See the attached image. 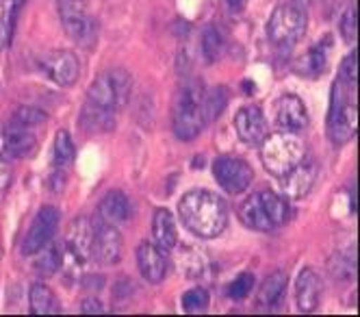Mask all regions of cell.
<instances>
[{"label":"cell","instance_id":"cell-37","mask_svg":"<svg viewBox=\"0 0 360 317\" xmlns=\"http://www.w3.org/2000/svg\"><path fill=\"white\" fill-rule=\"evenodd\" d=\"M248 5V0H228V7L233 9L235 13H241Z\"/></svg>","mask_w":360,"mask_h":317},{"label":"cell","instance_id":"cell-38","mask_svg":"<svg viewBox=\"0 0 360 317\" xmlns=\"http://www.w3.org/2000/svg\"><path fill=\"white\" fill-rule=\"evenodd\" d=\"M7 44V24H0V50Z\"/></svg>","mask_w":360,"mask_h":317},{"label":"cell","instance_id":"cell-7","mask_svg":"<svg viewBox=\"0 0 360 317\" xmlns=\"http://www.w3.org/2000/svg\"><path fill=\"white\" fill-rule=\"evenodd\" d=\"M57 11L65 35L83 48H91L96 44V22L85 9L83 0H57Z\"/></svg>","mask_w":360,"mask_h":317},{"label":"cell","instance_id":"cell-4","mask_svg":"<svg viewBox=\"0 0 360 317\" xmlns=\"http://www.w3.org/2000/svg\"><path fill=\"white\" fill-rule=\"evenodd\" d=\"M304 156H306V146L293 133H285L282 130V133L267 135L261 142V161L265 170L278 178L285 176L297 163H302Z\"/></svg>","mask_w":360,"mask_h":317},{"label":"cell","instance_id":"cell-34","mask_svg":"<svg viewBox=\"0 0 360 317\" xmlns=\"http://www.w3.org/2000/svg\"><path fill=\"white\" fill-rule=\"evenodd\" d=\"M341 33L347 44L356 39V9H347V13L341 20Z\"/></svg>","mask_w":360,"mask_h":317},{"label":"cell","instance_id":"cell-29","mask_svg":"<svg viewBox=\"0 0 360 317\" xmlns=\"http://www.w3.org/2000/svg\"><path fill=\"white\" fill-rule=\"evenodd\" d=\"M326 50L321 46H315L306 52V57L300 59V72L302 74H308V76H317L326 70Z\"/></svg>","mask_w":360,"mask_h":317},{"label":"cell","instance_id":"cell-3","mask_svg":"<svg viewBox=\"0 0 360 317\" xmlns=\"http://www.w3.org/2000/svg\"><path fill=\"white\" fill-rule=\"evenodd\" d=\"M287 202L274 192H256L239 204V220L252 230H274L287 222Z\"/></svg>","mask_w":360,"mask_h":317},{"label":"cell","instance_id":"cell-26","mask_svg":"<svg viewBox=\"0 0 360 317\" xmlns=\"http://www.w3.org/2000/svg\"><path fill=\"white\" fill-rule=\"evenodd\" d=\"M226 42L221 33L217 31V26H207L202 33V55L207 59V63H215L224 55Z\"/></svg>","mask_w":360,"mask_h":317},{"label":"cell","instance_id":"cell-2","mask_svg":"<svg viewBox=\"0 0 360 317\" xmlns=\"http://www.w3.org/2000/svg\"><path fill=\"white\" fill-rule=\"evenodd\" d=\"M204 85L195 78L191 81H185L180 85L176 100H174V116H172V124H174V135L183 142H191L195 139L204 126H207V118H204Z\"/></svg>","mask_w":360,"mask_h":317},{"label":"cell","instance_id":"cell-33","mask_svg":"<svg viewBox=\"0 0 360 317\" xmlns=\"http://www.w3.org/2000/svg\"><path fill=\"white\" fill-rule=\"evenodd\" d=\"M341 81L347 83V85L356 83V50L349 52V55L341 63Z\"/></svg>","mask_w":360,"mask_h":317},{"label":"cell","instance_id":"cell-18","mask_svg":"<svg viewBox=\"0 0 360 317\" xmlns=\"http://www.w3.org/2000/svg\"><path fill=\"white\" fill-rule=\"evenodd\" d=\"M356 104H345L337 111H330L328 118V130L334 144H345L356 135Z\"/></svg>","mask_w":360,"mask_h":317},{"label":"cell","instance_id":"cell-8","mask_svg":"<svg viewBox=\"0 0 360 317\" xmlns=\"http://www.w3.org/2000/svg\"><path fill=\"white\" fill-rule=\"evenodd\" d=\"M213 176L219 182V187L230 194V196H237L250 189L254 172L250 168L248 161H243L241 156H217L215 163H213Z\"/></svg>","mask_w":360,"mask_h":317},{"label":"cell","instance_id":"cell-25","mask_svg":"<svg viewBox=\"0 0 360 317\" xmlns=\"http://www.w3.org/2000/svg\"><path fill=\"white\" fill-rule=\"evenodd\" d=\"M63 263V254H61V246L57 244H46L39 252H37V259H35V272L44 278L53 276L55 272H59Z\"/></svg>","mask_w":360,"mask_h":317},{"label":"cell","instance_id":"cell-19","mask_svg":"<svg viewBox=\"0 0 360 317\" xmlns=\"http://www.w3.org/2000/svg\"><path fill=\"white\" fill-rule=\"evenodd\" d=\"M98 213L100 218L113 224V226H120V224H126L128 218H131V200H128L122 192H109L105 194V198L100 200L98 204Z\"/></svg>","mask_w":360,"mask_h":317},{"label":"cell","instance_id":"cell-1","mask_svg":"<svg viewBox=\"0 0 360 317\" xmlns=\"http://www.w3.org/2000/svg\"><path fill=\"white\" fill-rule=\"evenodd\" d=\"M178 216L183 226L200 240H215L228 226L224 200L207 189H191L180 198Z\"/></svg>","mask_w":360,"mask_h":317},{"label":"cell","instance_id":"cell-40","mask_svg":"<svg viewBox=\"0 0 360 317\" xmlns=\"http://www.w3.org/2000/svg\"><path fill=\"white\" fill-rule=\"evenodd\" d=\"M0 24H7V13H5L3 5H0Z\"/></svg>","mask_w":360,"mask_h":317},{"label":"cell","instance_id":"cell-11","mask_svg":"<svg viewBox=\"0 0 360 317\" xmlns=\"http://www.w3.org/2000/svg\"><path fill=\"white\" fill-rule=\"evenodd\" d=\"M91 254L100 266H117L122 259V237L117 226L100 220L94 224V244Z\"/></svg>","mask_w":360,"mask_h":317},{"label":"cell","instance_id":"cell-12","mask_svg":"<svg viewBox=\"0 0 360 317\" xmlns=\"http://www.w3.org/2000/svg\"><path fill=\"white\" fill-rule=\"evenodd\" d=\"M276 124L285 133H300L308 126V109L300 96L285 94L276 102Z\"/></svg>","mask_w":360,"mask_h":317},{"label":"cell","instance_id":"cell-39","mask_svg":"<svg viewBox=\"0 0 360 317\" xmlns=\"http://www.w3.org/2000/svg\"><path fill=\"white\" fill-rule=\"evenodd\" d=\"M0 152H5V126L0 124Z\"/></svg>","mask_w":360,"mask_h":317},{"label":"cell","instance_id":"cell-13","mask_svg":"<svg viewBox=\"0 0 360 317\" xmlns=\"http://www.w3.org/2000/svg\"><path fill=\"white\" fill-rule=\"evenodd\" d=\"M235 130L241 142L261 144L269 133L267 118H265L263 109L256 107V104H245V107H241L235 116Z\"/></svg>","mask_w":360,"mask_h":317},{"label":"cell","instance_id":"cell-32","mask_svg":"<svg viewBox=\"0 0 360 317\" xmlns=\"http://www.w3.org/2000/svg\"><path fill=\"white\" fill-rule=\"evenodd\" d=\"M13 122H15V124H20V126H27V128H31V126H39V124H44V122H46V113H44V111H39V109H33V107H22V109H18V111H15Z\"/></svg>","mask_w":360,"mask_h":317},{"label":"cell","instance_id":"cell-36","mask_svg":"<svg viewBox=\"0 0 360 317\" xmlns=\"http://www.w3.org/2000/svg\"><path fill=\"white\" fill-rule=\"evenodd\" d=\"M81 311H83V313H96V315L105 313V309H102V302H100V300H91V298L83 302Z\"/></svg>","mask_w":360,"mask_h":317},{"label":"cell","instance_id":"cell-22","mask_svg":"<svg viewBox=\"0 0 360 317\" xmlns=\"http://www.w3.org/2000/svg\"><path fill=\"white\" fill-rule=\"evenodd\" d=\"M81 126L87 133H111L115 128V111L98 107V104L87 100L81 111Z\"/></svg>","mask_w":360,"mask_h":317},{"label":"cell","instance_id":"cell-9","mask_svg":"<svg viewBox=\"0 0 360 317\" xmlns=\"http://www.w3.org/2000/svg\"><path fill=\"white\" fill-rule=\"evenodd\" d=\"M59 220H61V213H59L57 206H53V204L41 206L35 213L33 224H31L27 237H24V242H22V254L24 256H33L46 244L53 242L57 226H59Z\"/></svg>","mask_w":360,"mask_h":317},{"label":"cell","instance_id":"cell-21","mask_svg":"<svg viewBox=\"0 0 360 317\" xmlns=\"http://www.w3.org/2000/svg\"><path fill=\"white\" fill-rule=\"evenodd\" d=\"M152 237L154 244L161 250H174L178 246V228L176 220L167 209H157L154 211V220H152Z\"/></svg>","mask_w":360,"mask_h":317},{"label":"cell","instance_id":"cell-23","mask_svg":"<svg viewBox=\"0 0 360 317\" xmlns=\"http://www.w3.org/2000/svg\"><path fill=\"white\" fill-rule=\"evenodd\" d=\"M29 306H31V313L33 315H57L61 309H59V302H57V296L53 294V289L41 285V282H35L29 292Z\"/></svg>","mask_w":360,"mask_h":317},{"label":"cell","instance_id":"cell-15","mask_svg":"<svg viewBox=\"0 0 360 317\" xmlns=\"http://www.w3.org/2000/svg\"><path fill=\"white\" fill-rule=\"evenodd\" d=\"M163 252L165 250H161L157 244H146V242L137 248V268L141 276L152 285H159L167 274V259Z\"/></svg>","mask_w":360,"mask_h":317},{"label":"cell","instance_id":"cell-24","mask_svg":"<svg viewBox=\"0 0 360 317\" xmlns=\"http://www.w3.org/2000/svg\"><path fill=\"white\" fill-rule=\"evenodd\" d=\"M287 289V274L285 272H274L271 276L265 278V282L259 289V306L271 309L280 302L282 294Z\"/></svg>","mask_w":360,"mask_h":317},{"label":"cell","instance_id":"cell-10","mask_svg":"<svg viewBox=\"0 0 360 317\" xmlns=\"http://www.w3.org/2000/svg\"><path fill=\"white\" fill-rule=\"evenodd\" d=\"M39 68L44 74L59 87H72L81 76V63L79 57L70 50H53L46 52L39 59Z\"/></svg>","mask_w":360,"mask_h":317},{"label":"cell","instance_id":"cell-6","mask_svg":"<svg viewBox=\"0 0 360 317\" xmlns=\"http://www.w3.org/2000/svg\"><path fill=\"white\" fill-rule=\"evenodd\" d=\"M306 13L297 5H278L267 22V39L278 48L295 46L306 33Z\"/></svg>","mask_w":360,"mask_h":317},{"label":"cell","instance_id":"cell-14","mask_svg":"<svg viewBox=\"0 0 360 317\" xmlns=\"http://www.w3.org/2000/svg\"><path fill=\"white\" fill-rule=\"evenodd\" d=\"M317 166L315 163H297L293 170H289L282 178V192L287 194V198L291 200H300L304 196H308V192L313 189V185L317 180Z\"/></svg>","mask_w":360,"mask_h":317},{"label":"cell","instance_id":"cell-28","mask_svg":"<svg viewBox=\"0 0 360 317\" xmlns=\"http://www.w3.org/2000/svg\"><path fill=\"white\" fill-rule=\"evenodd\" d=\"M74 161V144L68 130H59L55 137V166L59 170L70 168Z\"/></svg>","mask_w":360,"mask_h":317},{"label":"cell","instance_id":"cell-35","mask_svg":"<svg viewBox=\"0 0 360 317\" xmlns=\"http://www.w3.org/2000/svg\"><path fill=\"white\" fill-rule=\"evenodd\" d=\"M11 178H13V174H11L9 163L5 161V158H0V198H3V196L9 192V187H11Z\"/></svg>","mask_w":360,"mask_h":317},{"label":"cell","instance_id":"cell-17","mask_svg":"<svg viewBox=\"0 0 360 317\" xmlns=\"http://www.w3.org/2000/svg\"><path fill=\"white\" fill-rule=\"evenodd\" d=\"M68 250L74 259L87 261L91 256V244H94V224L87 218H76L65 237Z\"/></svg>","mask_w":360,"mask_h":317},{"label":"cell","instance_id":"cell-30","mask_svg":"<svg viewBox=\"0 0 360 317\" xmlns=\"http://www.w3.org/2000/svg\"><path fill=\"white\" fill-rule=\"evenodd\" d=\"M252 289H254V274L252 272H241L233 282L228 285V298L241 302V300H245L250 296Z\"/></svg>","mask_w":360,"mask_h":317},{"label":"cell","instance_id":"cell-27","mask_svg":"<svg viewBox=\"0 0 360 317\" xmlns=\"http://www.w3.org/2000/svg\"><path fill=\"white\" fill-rule=\"evenodd\" d=\"M226 104H228V92L224 87H215V89L204 92L202 107H204V118H207V124L221 116V111L226 109Z\"/></svg>","mask_w":360,"mask_h":317},{"label":"cell","instance_id":"cell-5","mask_svg":"<svg viewBox=\"0 0 360 317\" xmlns=\"http://www.w3.org/2000/svg\"><path fill=\"white\" fill-rule=\"evenodd\" d=\"M133 89V78L126 70L115 68L105 74H100L96 81L87 89V100L98 104V107H105L111 111H120L122 107L128 104Z\"/></svg>","mask_w":360,"mask_h":317},{"label":"cell","instance_id":"cell-31","mask_svg":"<svg viewBox=\"0 0 360 317\" xmlns=\"http://www.w3.org/2000/svg\"><path fill=\"white\" fill-rule=\"evenodd\" d=\"M209 292L207 289H189V292H185L183 296V309L187 313H202V311H207L209 306Z\"/></svg>","mask_w":360,"mask_h":317},{"label":"cell","instance_id":"cell-16","mask_svg":"<svg viewBox=\"0 0 360 317\" xmlns=\"http://www.w3.org/2000/svg\"><path fill=\"white\" fill-rule=\"evenodd\" d=\"M321 278L317 276L315 270L306 268L300 272L295 280V300H297V311L300 313H313L321 300Z\"/></svg>","mask_w":360,"mask_h":317},{"label":"cell","instance_id":"cell-20","mask_svg":"<svg viewBox=\"0 0 360 317\" xmlns=\"http://www.w3.org/2000/svg\"><path fill=\"white\" fill-rule=\"evenodd\" d=\"M5 150L15 158H29L37 150V139L27 126L13 122V126L5 130Z\"/></svg>","mask_w":360,"mask_h":317}]
</instances>
